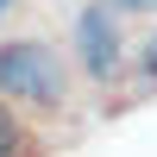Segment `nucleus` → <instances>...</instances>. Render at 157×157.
Here are the masks:
<instances>
[{"label":"nucleus","mask_w":157,"mask_h":157,"mask_svg":"<svg viewBox=\"0 0 157 157\" xmlns=\"http://www.w3.org/2000/svg\"><path fill=\"white\" fill-rule=\"evenodd\" d=\"M0 88L25 107H57L63 101V63L50 44H6L0 50Z\"/></svg>","instance_id":"1"},{"label":"nucleus","mask_w":157,"mask_h":157,"mask_svg":"<svg viewBox=\"0 0 157 157\" xmlns=\"http://www.w3.org/2000/svg\"><path fill=\"white\" fill-rule=\"evenodd\" d=\"M75 44H82L88 75H101V82H107V75L120 69V25H113L107 6H88L82 19H75Z\"/></svg>","instance_id":"2"},{"label":"nucleus","mask_w":157,"mask_h":157,"mask_svg":"<svg viewBox=\"0 0 157 157\" xmlns=\"http://www.w3.org/2000/svg\"><path fill=\"white\" fill-rule=\"evenodd\" d=\"M13 145H19V132H13V120L0 113V151H13Z\"/></svg>","instance_id":"3"},{"label":"nucleus","mask_w":157,"mask_h":157,"mask_svg":"<svg viewBox=\"0 0 157 157\" xmlns=\"http://www.w3.org/2000/svg\"><path fill=\"white\" fill-rule=\"evenodd\" d=\"M113 6H132V13H157V0H113Z\"/></svg>","instance_id":"4"},{"label":"nucleus","mask_w":157,"mask_h":157,"mask_svg":"<svg viewBox=\"0 0 157 157\" xmlns=\"http://www.w3.org/2000/svg\"><path fill=\"white\" fill-rule=\"evenodd\" d=\"M145 69H151V75H157V38H151V50H145Z\"/></svg>","instance_id":"5"},{"label":"nucleus","mask_w":157,"mask_h":157,"mask_svg":"<svg viewBox=\"0 0 157 157\" xmlns=\"http://www.w3.org/2000/svg\"><path fill=\"white\" fill-rule=\"evenodd\" d=\"M6 6H13V0H0V13H6Z\"/></svg>","instance_id":"6"}]
</instances>
